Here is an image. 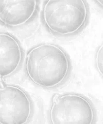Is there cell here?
Masks as SVG:
<instances>
[{
    "mask_svg": "<svg viewBox=\"0 0 103 124\" xmlns=\"http://www.w3.org/2000/svg\"><path fill=\"white\" fill-rule=\"evenodd\" d=\"M24 69L27 78L34 84L44 88H53L65 81L71 69L67 53L58 46L40 44L26 53Z\"/></svg>",
    "mask_w": 103,
    "mask_h": 124,
    "instance_id": "1",
    "label": "cell"
},
{
    "mask_svg": "<svg viewBox=\"0 0 103 124\" xmlns=\"http://www.w3.org/2000/svg\"><path fill=\"white\" fill-rule=\"evenodd\" d=\"M41 17L52 34L71 36L85 28L89 18V7L84 1H44Z\"/></svg>",
    "mask_w": 103,
    "mask_h": 124,
    "instance_id": "2",
    "label": "cell"
},
{
    "mask_svg": "<svg viewBox=\"0 0 103 124\" xmlns=\"http://www.w3.org/2000/svg\"><path fill=\"white\" fill-rule=\"evenodd\" d=\"M49 117L53 124H91L96 114L89 99L76 93H66L53 96Z\"/></svg>",
    "mask_w": 103,
    "mask_h": 124,
    "instance_id": "3",
    "label": "cell"
},
{
    "mask_svg": "<svg viewBox=\"0 0 103 124\" xmlns=\"http://www.w3.org/2000/svg\"><path fill=\"white\" fill-rule=\"evenodd\" d=\"M0 124H24L33 113L31 99L25 91L18 86L6 84L1 78Z\"/></svg>",
    "mask_w": 103,
    "mask_h": 124,
    "instance_id": "4",
    "label": "cell"
},
{
    "mask_svg": "<svg viewBox=\"0 0 103 124\" xmlns=\"http://www.w3.org/2000/svg\"><path fill=\"white\" fill-rule=\"evenodd\" d=\"M37 1H0V22L9 28H18L31 21L37 13Z\"/></svg>",
    "mask_w": 103,
    "mask_h": 124,
    "instance_id": "5",
    "label": "cell"
},
{
    "mask_svg": "<svg viewBox=\"0 0 103 124\" xmlns=\"http://www.w3.org/2000/svg\"><path fill=\"white\" fill-rule=\"evenodd\" d=\"M0 39V75L2 78H6L20 67L23 53L19 41L12 35L1 33Z\"/></svg>",
    "mask_w": 103,
    "mask_h": 124,
    "instance_id": "6",
    "label": "cell"
},
{
    "mask_svg": "<svg viewBox=\"0 0 103 124\" xmlns=\"http://www.w3.org/2000/svg\"><path fill=\"white\" fill-rule=\"evenodd\" d=\"M95 63L99 74L103 78V42L96 50L95 56Z\"/></svg>",
    "mask_w": 103,
    "mask_h": 124,
    "instance_id": "7",
    "label": "cell"
},
{
    "mask_svg": "<svg viewBox=\"0 0 103 124\" xmlns=\"http://www.w3.org/2000/svg\"><path fill=\"white\" fill-rule=\"evenodd\" d=\"M94 2L96 3L101 9H103V1H94Z\"/></svg>",
    "mask_w": 103,
    "mask_h": 124,
    "instance_id": "8",
    "label": "cell"
}]
</instances>
